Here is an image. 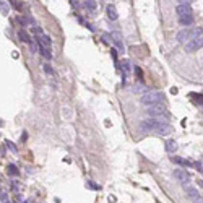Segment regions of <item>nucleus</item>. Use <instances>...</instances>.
Here are the masks:
<instances>
[{"instance_id": "f257e3e1", "label": "nucleus", "mask_w": 203, "mask_h": 203, "mask_svg": "<svg viewBox=\"0 0 203 203\" xmlns=\"http://www.w3.org/2000/svg\"><path fill=\"white\" fill-rule=\"evenodd\" d=\"M140 127L143 132H151L155 130L159 135H168L172 132V127L169 124V119L164 117V115H159V117H148L140 122Z\"/></svg>"}, {"instance_id": "f03ea898", "label": "nucleus", "mask_w": 203, "mask_h": 203, "mask_svg": "<svg viewBox=\"0 0 203 203\" xmlns=\"http://www.w3.org/2000/svg\"><path fill=\"white\" fill-rule=\"evenodd\" d=\"M140 103L145 107L163 104V103H166V96H164V93H161V91H148V93H145L143 96L140 98Z\"/></svg>"}, {"instance_id": "7ed1b4c3", "label": "nucleus", "mask_w": 203, "mask_h": 203, "mask_svg": "<svg viewBox=\"0 0 203 203\" xmlns=\"http://www.w3.org/2000/svg\"><path fill=\"white\" fill-rule=\"evenodd\" d=\"M146 114L150 115V117H159V115L168 114V111H166L164 104H156V106H148L146 107Z\"/></svg>"}, {"instance_id": "20e7f679", "label": "nucleus", "mask_w": 203, "mask_h": 203, "mask_svg": "<svg viewBox=\"0 0 203 203\" xmlns=\"http://www.w3.org/2000/svg\"><path fill=\"white\" fill-rule=\"evenodd\" d=\"M174 177L177 179V182H180L182 185H187L188 182H190V174H188L187 171L184 169H174Z\"/></svg>"}, {"instance_id": "39448f33", "label": "nucleus", "mask_w": 203, "mask_h": 203, "mask_svg": "<svg viewBox=\"0 0 203 203\" xmlns=\"http://www.w3.org/2000/svg\"><path fill=\"white\" fill-rule=\"evenodd\" d=\"M201 47V38L200 39H192V41H188L184 44V49H185V52H197V50Z\"/></svg>"}, {"instance_id": "423d86ee", "label": "nucleus", "mask_w": 203, "mask_h": 203, "mask_svg": "<svg viewBox=\"0 0 203 203\" xmlns=\"http://www.w3.org/2000/svg\"><path fill=\"white\" fill-rule=\"evenodd\" d=\"M176 13H177V18L185 16V15H192V5L190 3H179L176 7Z\"/></svg>"}, {"instance_id": "0eeeda50", "label": "nucleus", "mask_w": 203, "mask_h": 203, "mask_svg": "<svg viewBox=\"0 0 203 203\" xmlns=\"http://www.w3.org/2000/svg\"><path fill=\"white\" fill-rule=\"evenodd\" d=\"M184 190H185V193H187V197L188 198H190L192 201H195V200H197L198 197H201V195L198 193V190H197V188H195V187H192V185H184Z\"/></svg>"}, {"instance_id": "6e6552de", "label": "nucleus", "mask_w": 203, "mask_h": 203, "mask_svg": "<svg viewBox=\"0 0 203 203\" xmlns=\"http://www.w3.org/2000/svg\"><path fill=\"white\" fill-rule=\"evenodd\" d=\"M177 42H180V44H185V42L190 41V30L188 28H185V30H180L177 33Z\"/></svg>"}, {"instance_id": "1a4fd4ad", "label": "nucleus", "mask_w": 203, "mask_h": 203, "mask_svg": "<svg viewBox=\"0 0 203 203\" xmlns=\"http://www.w3.org/2000/svg\"><path fill=\"white\" fill-rule=\"evenodd\" d=\"M111 36H112V42H114L115 46H117V49H119V50H124V42H122V34H120L119 31H114Z\"/></svg>"}, {"instance_id": "9d476101", "label": "nucleus", "mask_w": 203, "mask_h": 203, "mask_svg": "<svg viewBox=\"0 0 203 203\" xmlns=\"http://www.w3.org/2000/svg\"><path fill=\"white\" fill-rule=\"evenodd\" d=\"M188 99H190L195 106H203V94H200V93H190L188 94Z\"/></svg>"}, {"instance_id": "9b49d317", "label": "nucleus", "mask_w": 203, "mask_h": 203, "mask_svg": "<svg viewBox=\"0 0 203 203\" xmlns=\"http://www.w3.org/2000/svg\"><path fill=\"white\" fill-rule=\"evenodd\" d=\"M200 38H203V28L201 26L190 28V41L192 39H200Z\"/></svg>"}, {"instance_id": "f8f14e48", "label": "nucleus", "mask_w": 203, "mask_h": 203, "mask_svg": "<svg viewBox=\"0 0 203 203\" xmlns=\"http://www.w3.org/2000/svg\"><path fill=\"white\" fill-rule=\"evenodd\" d=\"M106 12H107V18H109L111 21H115L119 18V13H117V8H115L114 5H107V8H106Z\"/></svg>"}, {"instance_id": "ddd939ff", "label": "nucleus", "mask_w": 203, "mask_h": 203, "mask_svg": "<svg viewBox=\"0 0 203 203\" xmlns=\"http://www.w3.org/2000/svg\"><path fill=\"white\" fill-rule=\"evenodd\" d=\"M83 7L86 8V12H90L91 15H93V13L96 12V8H98V3H96V0H85Z\"/></svg>"}, {"instance_id": "4468645a", "label": "nucleus", "mask_w": 203, "mask_h": 203, "mask_svg": "<svg viewBox=\"0 0 203 203\" xmlns=\"http://www.w3.org/2000/svg\"><path fill=\"white\" fill-rule=\"evenodd\" d=\"M38 44L39 46H44V47H50V44H52V41H50V38L47 34H41V36H38Z\"/></svg>"}, {"instance_id": "2eb2a0df", "label": "nucleus", "mask_w": 203, "mask_h": 203, "mask_svg": "<svg viewBox=\"0 0 203 203\" xmlns=\"http://www.w3.org/2000/svg\"><path fill=\"white\" fill-rule=\"evenodd\" d=\"M171 161L176 163V164H179V166H182V168H188V166H192L190 161H187V159L180 158V156H171Z\"/></svg>"}, {"instance_id": "dca6fc26", "label": "nucleus", "mask_w": 203, "mask_h": 203, "mask_svg": "<svg viewBox=\"0 0 203 203\" xmlns=\"http://www.w3.org/2000/svg\"><path fill=\"white\" fill-rule=\"evenodd\" d=\"M18 23L21 26H34V20L30 15H25V16H20L18 18Z\"/></svg>"}, {"instance_id": "f3484780", "label": "nucleus", "mask_w": 203, "mask_h": 203, "mask_svg": "<svg viewBox=\"0 0 203 203\" xmlns=\"http://www.w3.org/2000/svg\"><path fill=\"white\" fill-rule=\"evenodd\" d=\"M179 25H182V26H192V25H193V15L179 16Z\"/></svg>"}, {"instance_id": "a211bd4d", "label": "nucleus", "mask_w": 203, "mask_h": 203, "mask_svg": "<svg viewBox=\"0 0 203 203\" xmlns=\"http://www.w3.org/2000/svg\"><path fill=\"white\" fill-rule=\"evenodd\" d=\"M18 38L21 42H25V44H31V38H30V34H28L25 30H20L18 31Z\"/></svg>"}, {"instance_id": "6ab92c4d", "label": "nucleus", "mask_w": 203, "mask_h": 203, "mask_svg": "<svg viewBox=\"0 0 203 203\" xmlns=\"http://www.w3.org/2000/svg\"><path fill=\"white\" fill-rule=\"evenodd\" d=\"M119 68H122V73H124V78H127V75H128V72H130V62L128 60H122L120 63H119Z\"/></svg>"}, {"instance_id": "aec40b11", "label": "nucleus", "mask_w": 203, "mask_h": 203, "mask_svg": "<svg viewBox=\"0 0 203 203\" xmlns=\"http://www.w3.org/2000/svg\"><path fill=\"white\" fill-rule=\"evenodd\" d=\"M7 172H8L10 176H13V177L20 176V169L16 168V164H13V163H10L8 166H7Z\"/></svg>"}, {"instance_id": "412c9836", "label": "nucleus", "mask_w": 203, "mask_h": 203, "mask_svg": "<svg viewBox=\"0 0 203 203\" xmlns=\"http://www.w3.org/2000/svg\"><path fill=\"white\" fill-rule=\"evenodd\" d=\"M164 148H166L168 153H174V151H177V143L174 141V140H168V141H166V145H164Z\"/></svg>"}, {"instance_id": "4be33fe9", "label": "nucleus", "mask_w": 203, "mask_h": 203, "mask_svg": "<svg viewBox=\"0 0 203 203\" xmlns=\"http://www.w3.org/2000/svg\"><path fill=\"white\" fill-rule=\"evenodd\" d=\"M39 52H41V55L44 57V59H47V60H50V59H52V54H50V47L39 46Z\"/></svg>"}, {"instance_id": "5701e85b", "label": "nucleus", "mask_w": 203, "mask_h": 203, "mask_svg": "<svg viewBox=\"0 0 203 203\" xmlns=\"http://www.w3.org/2000/svg\"><path fill=\"white\" fill-rule=\"evenodd\" d=\"M8 3L7 2H3V0H0V13H2V15H8Z\"/></svg>"}, {"instance_id": "b1692460", "label": "nucleus", "mask_w": 203, "mask_h": 203, "mask_svg": "<svg viewBox=\"0 0 203 203\" xmlns=\"http://www.w3.org/2000/svg\"><path fill=\"white\" fill-rule=\"evenodd\" d=\"M31 33H33V34H36V36H41V34H44L39 26H33V28H31Z\"/></svg>"}, {"instance_id": "393cba45", "label": "nucleus", "mask_w": 203, "mask_h": 203, "mask_svg": "<svg viewBox=\"0 0 203 203\" xmlns=\"http://www.w3.org/2000/svg\"><path fill=\"white\" fill-rule=\"evenodd\" d=\"M12 5L15 7V8H16L18 12H21V10H23V3H20L18 0H12Z\"/></svg>"}, {"instance_id": "a878e982", "label": "nucleus", "mask_w": 203, "mask_h": 203, "mask_svg": "<svg viewBox=\"0 0 203 203\" xmlns=\"http://www.w3.org/2000/svg\"><path fill=\"white\" fill-rule=\"evenodd\" d=\"M192 166H193V168L197 169L198 172H203V164H201L200 161H195V163H192Z\"/></svg>"}, {"instance_id": "bb28decb", "label": "nucleus", "mask_w": 203, "mask_h": 203, "mask_svg": "<svg viewBox=\"0 0 203 203\" xmlns=\"http://www.w3.org/2000/svg\"><path fill=\"white\" fill-rule=\"evenodd\" d=\"M5 145H7V148H8L10 151H13V153H16V151H18V148H16V146H15V145H13L12 141H7Z\"/></svg>"}, {"instance_id": "cd10ccee", "label": "nucleus", "mask_w": 203, "mask_h": 203, "mask_svg": "<svg viewBox=\"0 0 203 203\" xmlns=\"http://www.w3.org/2000/svg\"><path fill=\"white\" fill-rule=\"evenodd\" d=\"M86 187H90V188H93V190H99V185H96V184H93V180H86Z\"/></svg>"}, {"instance_id": "c85d7f7f", "label": "nucleus", "mask_w": 203, "mask_h": 203, "mask_svg": "<svg viewBox=\"0 0 203 203\" xmlns=\"http://www.w3.org/2000/svg\"><path fill=\"white\" fill-rule=\"evenodd\" d=\"M135 73H136V76H138V80L141 81V78H143V70H141L140 67H135Z\"/></svg>"}, {"instance_id": "c756f323", "label": "nucleus", "mask_w": 203, "mask_h": 203, "mask_svg": "<svg viewBox=\"0 0 203 203\" xmlns=\"http://www.w3.org/2000/svg\"><path fill=\"white\" fill-rule=\"evenodd\" d=\"M7 198H8V193H7V190H2L0 192V201H7Z\"/></svg>"}, {"instance_id": "7c9ffc66", "label": "nucleus", "mask_w": 203, "mask_h": 203, "mask_svg": "<svg viewBox=\"0 0 203 203\" xmlns=\"http://www.w3.org/2000/svg\"><path fill=\"white\" fill-rule=\"evenodd\" d=\"M44 72H46V73H49V75H52V73H54V70H52V67H50L49 63L44 65Z\"/></svg>"}, {"instance_id": "2f4dec72", "label": "nucleus", "mask_w": 203, "mask_h": 203, "mask_svg": "<svg viewBox=\"0 0 203 203\" xmlns=\"http://www.w3.org/2000/svg\"><path fill=\"white\" fill-rule=\"evenodd\" d=\"M103 39H104V42H111L112 36H111V34H103Z\"/></svg>"}, {"instance_id": "473e14b6", "label": "nucleus", "mask_w": 203, "mask_h": 203, "mask_svg": "<svg viewBox=\"0 0 203 203\" xmlns=\"http://www.w3.org/2000/svg\"><path fill=\"white\" fill-rule=\"evenodd\" d=\"M12 188H13V190H18V188H20V184L16 182V180H13V182H12Z\"/></svg>"}, {"instance_id": "72a5a7b5", "label": "nucleus", "mask_w": 203, "mask_h": 203, "mask_svg": "<svg viewBox=\"0 0 203 203\" xmlns=\"http://www.w3.org/2000/svg\"><path fill=\"white\" fill-rule=\"evenodd\" d=\"M179 3H192V0H179Z\"/></svg>"}, {"instance_id": "f704fd0d", "label": "nucleus", "mask_w": 203, "mask_h": 203, "mask_svg": "<svg viewBox=\"0 0 203 203\" xmlns=\"http://www.w3.org/2000/svg\"><path fill=\"white\" fill-rule=\"evenodd\" d=\"M193 203H203V197H198V198H197V200H195Z\"/></svg>"}, {"instance_id": "c9c22d12", "label": "nucleus", "mask_w": 203, "mask_h": 203, "mask_svg": "<svg viewBox=\"0 0 203 203\" xmlns=\"http://www.w3.org/2000/svg\"><path fill=\"white\" fill-rule=\"evenodd\" d=\"M197 182H198V185L203 188V179H200V180H197Z\"/></svg>"}, {"instance_id": "e433bc0d", "label": "nucleus", "mask_w": 203, "mask_h": 203, "mask_svg": "<svg viewBox=\"0 0 203 203\" xmlns=\"http://www.w3.org/2000/svg\"><path fill=\"white\" fill-rule=\"evenodd\" d=\"M201 47H203V38H201Z\"/></svg>"}, {"instance_id": "4c0bfd02", "label": "nucleus", "mask_w": 203, "mask_h": 203, "mask_svg": "<svg viewBox=\"0 0 203 203\" xmlns=\"http://www.w3.org/2000/svg\"><path fill=\"white\" fill-rule=\"evenodd\" d=\"M21 203H30V201H21Z\"/></svg>"}, {"instance_id": "58836bf2", "label": "nucleus", "mask_w": 203, "mask_h": 203, "mask_svg": "<svg viewBox=\"0 0 203 203\" xmlns=\"http://www.w3.org/2000/svg\"><path fill=\"white\" fill-rule=\"evenodd\" d=\"M3 203H12V201H3Z\"/></svg>"}, {"instance_id": "ea45409f", "label": "nucleus", "mask_w": 203, "mask_h": 203, "mask_svg": "<svg viewBox=\"0 0 203 203\" xmlns=\"http://www.w3.org/2000/svg\"><path fill=\"white\" fill-rule=\"evenodd\" d=\"M0 125H2V120H0Z\"/></svg>"}, {"instance_id": "a19ab883", "label": "nucleus", "mask_w": 203, "mask_h": 203, "mask_svg": "<svg viewBox=\"0 0 203 203\" xmlns=\"http://www.w3.org/2000/svg\"><path fill=\"white\" fill-rule=\"evenodd\" d=\"M201 125H203V122H201Z\"/></svg>"}]
</instances>
